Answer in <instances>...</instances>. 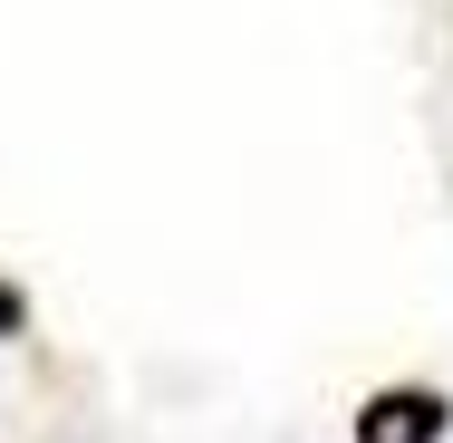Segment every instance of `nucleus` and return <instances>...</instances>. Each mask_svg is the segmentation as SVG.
<instances>
[{
  "mask_svg": "<svg viewBox=\"0 0 453 443\" xmlns=\"http://www.w3.org/2000/svg\"><path fill=\"white\" fill-rule=\"evenodd\" d=\"M19 328H29V299H19L10 279H0V338H19Z\"/></svg>",
  "mask_w": 453,
  "mask_h": 443,
  "instance_id": "nucleus-2",
  "label": "nucleus"
},
{
  "mask_svg": "<svg viewBox=\"0 0 453 443\" xmlns=\"http://www.w3.org/2000/svg\"><path fill=\"white\" fill-rule=\"evenodd\" d=\"M453 434V405L434 386H376L357 405V443H444Z\"/></svg>",
  "mask_w": 453,
  "mask_h": 443,
  "instance_id": "nucleus-1",
  "label": "nucleus"
}]
</instances>
